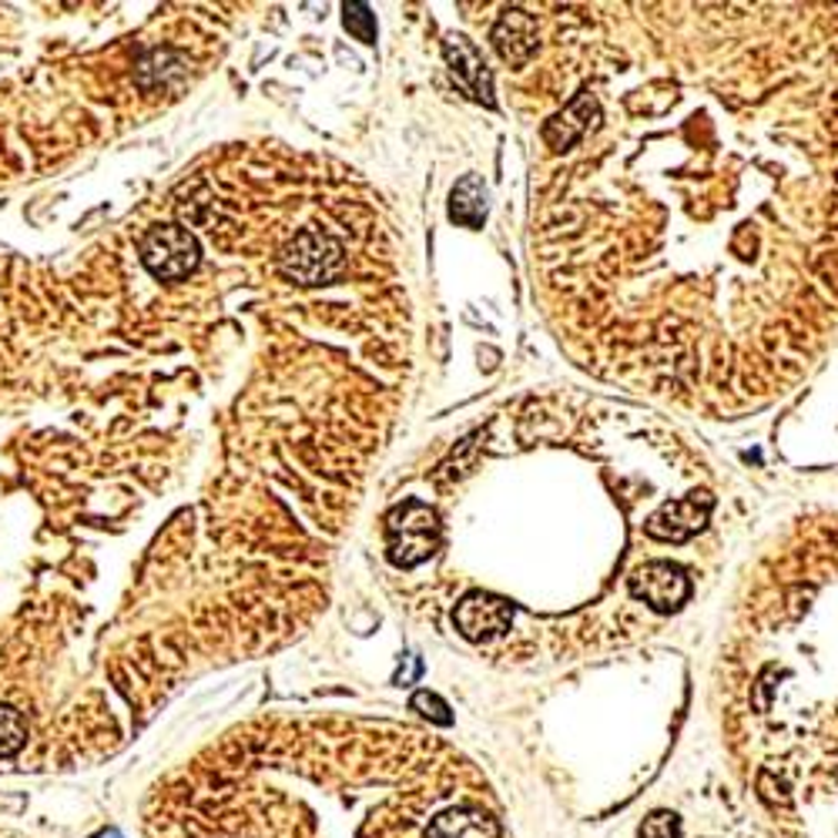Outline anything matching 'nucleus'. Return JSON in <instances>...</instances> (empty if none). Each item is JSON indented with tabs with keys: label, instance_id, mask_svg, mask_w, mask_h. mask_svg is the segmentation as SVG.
Segmentation results:
<instances>
[{
	"label": "nucleus",
	"instance_id": "7",
	"mask_svg": "<svg viewBox=\"0 0 838 838\" xmlns=\"http://www.w3.org/2000/svg\"><path fill=\"white\" fill-rule=\"evenodd\" d=\"M443 51H446V61H449L456 81H459L476 101H484L487 107H494V77H490V71H487V64H484V54L476 51V44L466 41L463 34H449V38L443 41Z\"/></svg>",
	"mask_w": 838,
	"mask_h": 838
},
{
	"label": "nucleus",
	"instance_id": "8",
	"mask_svg": "<svg viewBox=\"0 0 838 838\" xmlns=\"http://www.w3.org/2000/svg\"><path fill=\"white\" fill-rule=\"evenodd\" d=\"M494 48L500 58L514 68L527 64L537 51V21L524 11H504V18L494 28Z\"/></svg>",
	"mask_w": 838,
	"mask_h": 838
},
{
	"label": "nucleus",
	"instance_id": "3",
	"mask_svg": "<svg viewBox=\"0 0 838 838\" xmlns=\"http://www.w3.org/2000/svg\"><path fill=\"white\" fill-rule=\"evenodd\" d=\"M386 530H390V560L396 567H416L436 547V517L420 500H410L400 510H393Z\"/></svg>",
	"mask_w": 838,
	"mask_h": 838
},
{
	"label": "nucleus",
	"instance_id": "12",
	"mask_svg": "<svg viewBox=\"0 0 838 838\" xmlns=\"http://www.w3.org/2000/svg\"><path fill=\"white\" fill-rule=\"evenodd\" d=\"M24 742H28V725H24L21 711L0 704V758L18 755L24 748Z\"/></svg>",
	"mask_w": 838,
	"mask_h": 838
},
{
	"label": "nucleus",
	"instance_id": "15",
	"mask_svg": "<svg viewBox=\"0 0 838 838\" xmlns=\"http://www.w3.org/2000/svg\"><path fill=\"white\" fill-rule=\"evenodd\" d=\"M641 838H681V821L671 811H654L641 825Z\"/></svg>",
	"mask_w": 838,
	"mask_h": 838
},
{
	"label": "nucleus",
	"instance_id": "1",
	"mask_svg": "<svg viewBox=\"0 0 838 838\" xmlns=\"http://www.w3.org/2000/svg\"><path fill=\"white\" fill-rule=\"evenodd\" d=\"M279 269L299 286H322L342 269V246L319 228H306L282 249Z\"/></svg>",
	"mask_w": 838,
	"mask_h": 838
},
{
	"label": "nucleus",
	"instance_id": "4",
	"mask_svg": "<svg viewBox=\"0 0 838 838\" xmlns=\"http://www.w3.org/2000/svg\"><path fill=\"white\" fill-rule=\"evenodd\" d=\"M514 608L497 593H466L453 611V624L466 641H490L504 631H510Z\"/></svg>",
	"mask_w": 838,
	"mask_h": 838
},
{
	"label": "nucleus",
	"instance_id": "9",
	"mask_svg": "<svg viewBox=\"0 0 838 838\" xmlns=\"http://www.w3.org/2000/svg\"><path fill=\"white\" fill-rule=\"evenodd\" d=\"M597 111V101L590 94H580L563 114H557L554 122L544 125V142L554 152H563L570 145H577L587 132H590V114Z\"/></svg>",
	"mask_w": 838,
	"mask_h": 838
},
{
	"label": "nucleus",
	"instance_id": "11",
	"mask_svg": "<svg viewBox=\"0 0 838 838\" xmlns=\"http://www.w3.org/2000/svg\"><path fill=\"white\" fill-rule=\"evenodd\" d=\"M449 218L463 228H480L487 218V188L476 175H466L463 182H456L453 195H449Z\"/></svg>",
	"mask_w": 838,
	"mask_h": 838
},
{
	"label": "nucleus",
	"instance_id": "10",
	"mask_svg": "<svg viewBox=\"0 0 838 838\" xmlns=\"http://www.w3.org/2000/svg\"><path fill=\"white\" fill-rule=\"evenodd\" d=\"M426 838H500V828L490 815L473 808H453L430 821Z\"/></svg>",
	"mask_w": 838,
	"mask_h": 838
},
{
	"label": "nucleus",
	"instance_id": "5",
	"mask_svg": "<svg viewBox=\"0 0 838 838\" xmlns=\"http://www.w3.org/2000/svg\"><path fill=\"white\" fill-rule=\"evenodd\" d=\"M631 593L638 597V601H644L648 608L668 614V611H677L687 601L691 583H687V577H684L681 567L654 560V563H644L631 577Z\"/></svg>",
	"mask_w": 838,
	"mask_h": 838
},
{
	"label": "nucleus",
	"instance_id": "14",
	"mask_svg": "<svg viewBox=\"0 0 838 838\" xmlns=\"http://www.w3.org/2000/svg\"><path fill=\"white\" fill-rule=\"evenodd\" d=\"M413 707L420 711V714H426L433 725H453V714H449V707H446V701L443 697H436V694H430V691H416L413 694Z\"/></svg>",
	"mask_w": 838,
	"mask_h": 838
},
{
	"label": "nucleus",
	"instance_id": "6",
	"mask_svg": "<svg viewBox=\"0 0 838 838\" xmlns=\"http://www.w3.org/2000/svg\"><path fill=\"white\" fill-rule=\"evenodd\" d=\"M711 497L707 494H697V497H687V500H677V504H668L661 507L648 524L644 530L654 537V540H671V544H684L687 537H694L704 524H707V514H711Z\"/></svg>",
	"mask_w": 838,
	"mask_h": 838
},
{
	"label": "nucleus",
	"instance_id": "13",
	"mask_svg": "<svg viewBox=\"0 0 838 838\" xmlns=\"http://www.w3.org/2000/svg\"><path fill=\"white\" fill-rule=\"evenodd\" d=\"M342 24L355 41H363V44L376 41V18L366 4H345L342 8Z\"/></svg>",
	"mask_w": 838,
	"mask_h": 838
},
{
	"label": "nucleus",
	"instance_id": "2",
	"mask_svg": "<svg viewBox=\"0 0 838 838\" xmlns=\"http://www.w3.org/2000/svg\"><path fill=\"white\" fill-rule=\"evenodd\" d=\"M142 262L162 282L185 279L198 266V242H195V235L188 228H182V225H158V228H152L142 238Z\"/></svg>",
	"mask_w": 838,
	"mask_h": 838
}]
</instances>
